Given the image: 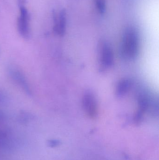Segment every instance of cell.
Listing matches in <instances>:
<instances>
[{"instance_id": "7a4b0ae2", "label": "cell", "mask_w": 159, "mask_h": 160, "mask_svg": "<svg viewBox=\"0 0 159 160\" xmlns=\"http://www.w3.org/2000/svg\"><path fill=\"white\" fill-rule=\"evenodd\" d=\"M137 99L138 111L135 117L136 123H140L146 113L152 115L158 114V99L150 91L142 89L138 93Z\"/></svg>"}, {"instance_id": "277c9868", "label": "cell", "mask_w": 159, "mask_h": 160, "mask_svg": "<svg viewBox=\"0 0 159 160\" xmlns=\"http://www.w3.org/2000/svg\"><path fill=\"white\" fill-rule=\"evenodd\" d=\"M100 64L105 68H110L114 64V54L113 49L108 42L102 40L99 46Z\"/></svg>"}, {"instance_id": "8fae6325", "label": "cell", "mask_w": 159, "mask_h": 160, "mask_svg": "<svg viewBox=\"0 0 159 160\" xmlns=\"http://www.w3.org/2000/svg\"><path fill=\"white\" fill-rule=\"evenodd\" d=\"M60 144V142L58 140H51L49 142V145L51 147H56Z\"/></svg>"}, {"instance_id": "7c38bea8", "label": "cell", "mask_w": 159, "mask_h": 160, "mask_svg": "<svg viewBox=\"0 0 159 160\" xmlns=\"http://www.w3.org/2000/svg\"><path fill=\"white\" fill-rule=\"evenodd\" d=\"M5 101V98L4 97L3 95L0 93V102H4Z\"/></svg>"}, {"instance_id": "5b68a950", "label": "cell", "mask_w": 159, "mask_h": 160, "mask_svg": "<svg viewBox=\"0 0 159 160\" xmlns=\"http://www.w3.org/2000/svg\"><path fill=\"white\" fill-rule=\"evenodd\" d=\"M83 109L87 114L91 118H95L98 115V105L97 99L91 91L85 92L82 98Z\"/></svg>"}, {"instance_id": "30bf717a", "label": "cell", "mask_w": 159, "mask_h": 160, "mask_svg": "<svg viewBox=\"0 0 159 160\" xmlns=\"http://www.w3.org/2000/svg\"><path fill=\"white\" fill-rule=\"evenodd\" d=\"M7 138V134L2 131L0 130V146L5 143Z\"/></svg>"}, {"instance_id": "9c48e42d", "label": "cell", "mask_w": 159, "mask_h": 160, "mask_svg": "<svg viewBox=\"0 0 159 160\" xmlns=\"http://www.w3.org/2000/svg\"><path fill=\"white\" fill-rule=\"evenodd\" d=\"M94 4L99 13L103 15L106 9V0H93Z\"/></svg>"}, {"instance_id": "52a82bcc", "label": "cell", "mask_w": 159, "mask_h": 160, "mask_svg": "<svg viewBox=\"0 0 159 160\" xmlns=\"http://www.w3.org/2000/svg\"><path fill=\"white\" fill-rule=\"evenodd\" d=\"M11 76L14 81L21 87L22 90L28 95H31V90L30 85L22 73L18 70L12 69L10 71Z\"/></svg>"}, {"instance_id": "ba28073f", "label": "cell", "mask_w": 159, "mask_h": 160, "mask_svg": "<svg viewBox=\"0 0 159 160\" xmlns=\"http://www.w3.org/2000/svg\"><path fill=\"white\" fill-rule=\"evenodd\" d=\"M132 81L127 78L119 81L116 88V95L119 98L124 97L130 90L132 86Z\"/></svg>"}, {"instance_id": "6da1fadb", "label": "cell", "mask_w": 159, "mask_h": 160, "mask_svg": "<svg viewBox=\"0 0 159 160\" xmlns=\"http://www.w3.org/2000/svg\"><path fill=\"white\" fill-rule=\"evenodd\" d=\"M140 35L133 26L126 27L123 32L120 45L121 56L127 60L136 59L140 52Z\"/></svg>"}, {"instance_id": "3957f363", "label": "cell", "mask_w": 159, "mask_h": 160, "mask_svg": "<svg viewBox=\"0 0 159 160\" xmlns=\"http://www.w3.org/2000/svg\"><path fill=\"white\" fill-rule=\"evenodd\" d=\"M20 15L18 18L17 29L20 35L25 39L30 38V15L25 6V0L18 2Z\"/></svg>"}, {"instance_id": "8992f818", "label": "cell", "mask_w": 159, "mask_h": 160, "mask_svg": "<svg viewBox=\"0 0 159 160\" xmlns=\"http://www.w3.org/2000/svg\"><path fill=\"white\" fill-rule=\"evenodd\" d=\"M53 19L54 22L53 31L56 34L63 36L66 31L67 17L65 9H62L57 15L55 11H53Z\"/></svg>"}]
</instances>
